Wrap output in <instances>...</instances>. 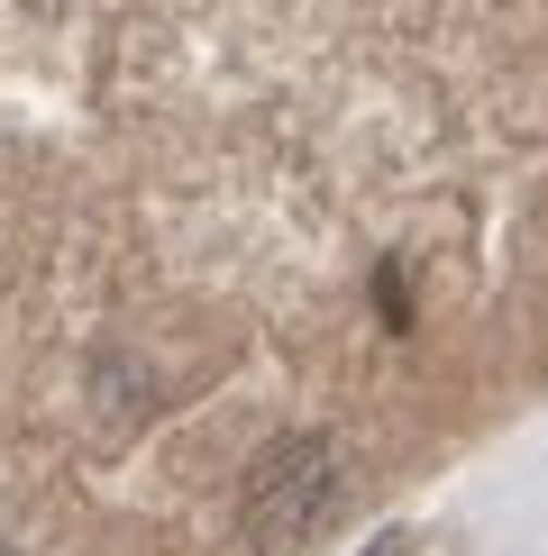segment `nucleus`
Listing matches in <instances>:
<instances>
[{
  "label": "nucleus",
  "mask_w": 548,
  "mask_h": 556,
  "mask_svg": "<svg viewBox=\"0 0 548 556\" xmlns=\"http://www.w3.org/2000/svg\"><path fill=\"white\" fill-rule=\"evenodd\" d=\"M338 438H274V447L247 466V493H238V520L257 547H311V529L338 511Z\"/></svg>",
  "instance_id": "1"
},
{
  "label": "nucleus",
  "mask_w": 548,
  "mask_h": 556,
  "mask_svg": "<svg viewBox=\"0 0 548 556\" xmlns=\"http://www.w3.org/2000/svg\"><path fill=\"white\" fill-rule=\"evenodd\" d=\"M357 556H421V539H411V529H375Z\"/></svg>",
  "instance_id": "2"
},
{
  "label": "nucleus",
  "mask_w": 548,
  "mask_h": 556,
  "mask_svg": "<svg viewBox=\"0 0 548 556\" xmlns=\"http://www.w3.org/2000/svg\"><path fill=\"white\" fill-rule=\"evenodd\" d=\"M0 556H18V547H0Z\"/></svg>",
  "instance_id": "3"
}]
</instances>
